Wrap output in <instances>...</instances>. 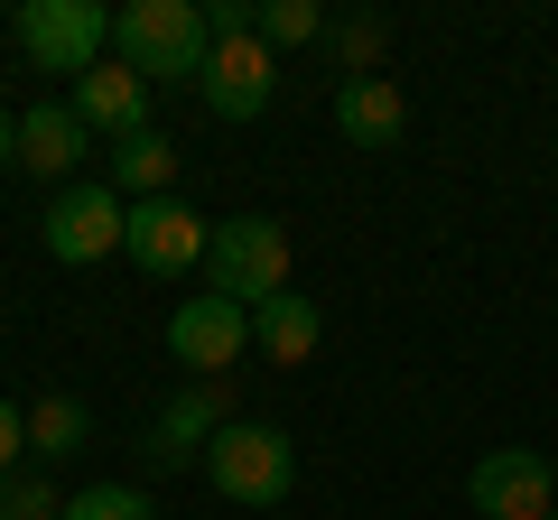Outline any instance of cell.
Here are the masks:
<instances>
[{
  "mask_svg": "<svg viewBox=\"0 0 558 520\" xmlns=\"http://www.w3.org/2000/svg\"><path fill=\"white\" fill-rule=\"evenodd\" d=\"M242 344H252V307H233V298H186L178 317H168V354H178L196 381L233 372Z\"/></svg>",
  "mask_w": 558,
  "mask_h": 520,
  "instance_id": "9c48e42d",
  "label": "cell"
},
{
  "mask_svg": "<svg viewBox=\"0 0 558 520\" xmlns=\"http://www.w3.org/2000/svg\"><path fill=\"white\" fill-rule=\"evenodd\" d=\"M326 10L317 0H260V47H317Z\"/></svg>",
  "mask_w": 558,
  "mask_h": 520,
  "instance_id": "e0dca14e",
  "label": "cell"
},
{
  "mask_svg": "<svg viewBox=\"0 0 558 520\" xmlns=\"http://www.w3.org/2000/svg\"><path fill=\"white\" fill-rule=\"evenodd\" d=\"M336 131L354 149H391L400 131H410V102H400V84L391 75H354V84H336Z\"/></svg>",
  "mask_w": 558,
  "mask_h": 520,
  "instance_id": "7c38bea8",
  "label": "cell"
},
{
  "mask_svg": "<svg viewBox=\"0 0 558 520\" xmlns=\"http://www.w3.org/2000/svg\"><path fill=\"white\" fill-rule=\"evenodd\" d=\"M84 437H94V419H84V400H65V391H47V400L28 409V456H38V465L84 456Z\"/></svg>",
  "mask_w": 558,
  "mask_h": 520,
  "instance_id": "9a60e30c",
  "label": "cell"
},
{
  "mask_svg": "<svg viewBox=\"0 0 558 520\" xmlns=\"http://www.w3.org/2000/svg\"><path fill=\"white\" fill-rule=\"evenodd\" d=\"M205 242H215V223H205L196 205L149 196V205H131V233H121V251H131L149 280H178V270H196V260H205Z\"/></svg>",
  "mask_w": 558,
  "mask_h": 520,
  "instance_id": "52a82bcc",
  "label": "cell"
},
{
  "mask_svg": "<svg viewBox=\"0 0 558 520\" xmlns=\"http://www.w3.org/2000/svg\"><path fill=\"white\" fill-rule=\"evenodd\" d=\"M326 38H336V57H344V84H354V75H373V65H381V20H336Z\"/></svg>",
  "mask_w": 558,
  "mask_h": 520,
  "instance_id": "ffe728a7",
  "label": "cell"
},
{
  "mask_svg": "<svg viewBox=\"0 0 558 520\" xmlns=\"http://www.w3.org/2000/svg\"><path fill=\"white\" fill-rule=\"evenodd\" d=\"M75 121L84 131H112V140H140V131H149V84H140L131 65H94V75L75 84Z\"/></svg>",
  "mask_w": 558,
  "mask_h": 520,
  "instance_id": "8fae6325",
  "label": "cell"
},
{
  "mask_svg": "<svg viewBox=\"0 0 558 520\" xmlns=\"http://www.w3.org/2000/svg\"><path fill=\"white\" fill-rule=\"evenodd\" d=\"M84 140H94V131L75 121V102H38V112H20V168H28V177H75Z\"/></svg>",
  "mask_w": 558,
  "mask_h": 520,
  "instance_id": "4fadbf2b",
  "label": "cell"
},
{
  "mask_svg": "<svg viewBox=\"0 0 558 520\" xmlns=\"http://www.w3.org/2000/svg\"><path fill=\"white\" fill-rule=\"evenodd\" d=\"M168 177H178V140H168V131H140V140L112 149V186H131L140 205L168 196Z\"/></svg>",
  "mask_w": 558,
  "mask_h": 520,
  "instance_id": "2e32d148",
  "label": "cell"
},
{
  "mask_svg": "<svg viewBox=\"0 0 558 520\" xmlns=\"http://www.w3.org/2000/svg\"><path fill=\"white\" fill-rule=\"evenodd\" d=\"M549 84H558V75H549Z\"/></svg>",
  "mask_w": 558,
  "mask_h": 520,
  "instance_id": "603a6c76",
  "label": "cell"
},
{
  "mask_svg": "<svg viewBox=\"0 0 558 520\" xmlns=\"http://www.w3.org/2000/svg\"><path fill=\"white\" fill-rule=\"evenodd\" d=\"M289 288V233L270 214H233L215 223L205 242V298H233V307H270Z\"/></svg>",
  "mask_w": 558,
  "mask_h": 520,
  "instance_id": "3957f363",
  "label": "cell"
},
{
  "mask_svg": "<svg viewBox=\"0 0 558 520\" xmlns=\"http://www.w3.org/2000/svg\"><path fill=\"white\" fill-rule=\"evenodd\" d=\"M10 28H20V57H28V65L75 75V84L102 65V38H112V20H102L94 0H20Z\"/></svg>",
  "mask_w": 558,
  "mask_h": 520,
  "instance_id": "277c9868",
  "label": "cell"
},
{
  "mask_svg": "<svg viewBox=\"0 0 558 520\" xmlns=\"http://www.w3.org/2000/svg\"><path fill=\"white\" fill-rule=\"evenodd\" d=\"M252 344L270 362H307L317 354V298H289V288H279L270 307H252Z\"/></svg>",
  "mask_w": 558,
  "mask_h": 520,
  "instance_id": "5bb4252c",
  "label": "cell"
},
{
  "mask_svg": "<svg viewBox=\"0 0 558 520\" xmlns=\"http://www.w3.org/2000/svg\"><path fill=\"white\" fill-rule=\"evenodd\" d=\"M121 233H131V214H121L112 186H65V196L47 205V251H57L65 270H94L102 251H121Z\"/></svg>",
  "mask_w": 558,
  "mask_h": 520,
  "instance_id": "ba28073f",
  "label": "cell"
},
{
  "mask_svg": "<svg viewBox=\"0 0 558 520\" xmlns=\"http://www.w3.org/2000/svg\"><path fill=\"white\" fill-rule=\"evenodd\" d=\"M223 428H233V419H223V391H215V381H186L178 400L159 409V428L140 437V456H149V465H168V474H178V465H205V446H215Z\"/></svg>",
  "mask_w": 558,
  "mask_h": 520,
  "instance_id": "30bf717a",
  "label": "cell"
},
{
  "mask_svg": "<svg viewBox=\"0 0 558 520\" xmlns=\"http://www.w3.org/2000/svg\"><path fill=\"white\" fill-rule=\"evenodd\" d=\"M0 520H65V502H57L47 474H10L0 483Z\"/></svg>",
  "mask_w": 558,
  "mask_h": 520,
  "instance_id": "d6986e66",
  "label": "cell"
},
{
  "mask_svg": "<svg viewBox=\"0 0 558 520\" xmlns=\"http://www.w3.org/2000/svg\"><path fill=\"white\" fill-rule=\"evenodd\" d=\"M465 502H475L484 520H549L558 511V465L539 456V446H502V456H484L475 474H465Z\"/></svg>",
  "mask_w": 558,
  "mask_h": 520,
  "instance_id": "5b68a950",
  "label": "cell"
},
{
  "mask_svg": "<svg viewBox=\"0 0 558 520\" xmlns=\"http://www.w3.org/2000/svg\"><path fill=\"white\" fill-rule=\"evenodd\" d=\"M65 520H159V511H149V493H131V483H94V493L65 502Z\"/></svg>",
  "mask_w": 558,
  "mask_h": 520,
  "instance_id": "ac0fdd59",
  "label": "cell"
},
{
  "mask_svg": "<svg viewBox=\"0 0 558 520\" xmlns=\"http://www.w3.org/2000/svg\"><path fill=\"white\" fill-rule=\"evenodd\" d=\"M20 446H28V419L0 400V483H10V465H20Z\"/></svg>",
  "mask_w": 558,
  "mask_h": 520,
  "instance_id": "44dd1931",
  "label": "cell"
},
{
  "mask_svg": "<svg viewBox=\"0 0 558 520\" xmlns=\"http://www.w3.org/2000/svg\"><path fill=\"white\" fill-rule=\"evenodd\" d=\"M549 520H558V511H549Z\"/></svg>",
  "mask_w": 558,
  "mask_h": 520,
  "instance_id": "cb8c5ba5",
  "label": "cell"
},
{
  "mask_svg": "<svg viewBox=\"0 0 558 520\" xmlns=\"http://www.w3.org/2000/svg\"><path fill=\"white\" fill-rule=\"evenodd\" d=\"M112 47H121V65H131L140 84H196L205 57H215L196 0H131L112 20Z\"/></svg>",
  "mask_w": 558,
  "mask_h": 520,
  "instance_id": "6da1fadb",
  "label": "cell"
},
{
  "mask_svg": "<svg viewBox=\"0 0 558 520\" xmlns=\"http://www.w3.org/2000/svg\"><path fill=\"white\" fill-rule=\"evenodd\" d=\"M196 94H205V112H215V121H260V112H270L279 65H270V47H260V28H242V38H215V57H205Z\"/></svg>",
  "mask_w": 558,
  "mask_h": 520,
  "instance_id": "8992f818",
  "label": "cell"
},
{
  "mask_svg": "<svg viewBox=\"0 0 558 520\" xmlns=\"http://www.w3.org/2000/svg\"><path fill=\"white\" fill-rule=\"evenodd\" d=\"M10 159H20V121L0 112V168H10Z\"/></svg>",
  "mask_w": 558,
  "mask_h": 520,
  "instance_id": "7402d4cb",
  "label": "cell"
},
{
  "mask_svg": "<svg viewBox=\"0 0 558 520\" xmlns=\"http://www.w3.org/2000/svg\"><path fill=\"white\" fill-rule=\"evenodd\" d=\"M205 483H215L233 511H270V502H289V483H299V446L279 437L270 419H233L205 446Z\"/></svg>",
  "mask_w": 558,
  "mask_h": 520,
  "instance_id": "7a4b0ae2",
  "label": "cell"
}]
</instances>
